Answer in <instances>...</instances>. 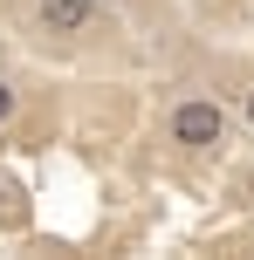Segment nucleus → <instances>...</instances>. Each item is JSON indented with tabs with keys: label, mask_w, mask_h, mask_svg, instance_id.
<instances>
[{
	"label": "nucleus",
	"mask_w": 254,
	"mask_h": 260,
	"mask_svg": "<svg viewBox=\"0 0 254 260\" xmlns=\"http://www.w3.org/2000/svg\"><path fill=\"white\" fill-rule=\"evenodd\" d=\"M220 137H227V110H220L213 96H186V103L172 110V144H186V151H213Z\"/></svg>",
	"instance_id": "f257e3e1"
},
{
	"label": "nucleus",
	"mask_w": 254,
	"mask_h": 260,
	"mask_svg": "<svg viewBox=\"0 0 254 260\" xmlns=\"http://www.w3.org/2000/svg\"><path fill=\"white\" fill-rule=\"evenodd\" d=\"M7 117H14V89L0 82V123H7Z\"/></svg>",
	"instance_id": "7ed1b4c3"
},
{
	"label": "nucleus",
	"mask_w": 254,
	"mask_h": 260,
	"mask_svg": "<svg viewBox=\"0 0 254 260\" xmlns=\"http://www.w3.org/2000/svg\"><path fill=\"white\" fill-rule=\"evenodd\" d=\"M247 123H254V89H247Z\"/></svg>",
	"instance_id": "20e7f679"
},
{
	"label": "nucleus",
	"mask_w": 254,
	"mask_h": 260,
	"mask_svg": "<svg viewBox=\"0 0 254 260\" xmlns=\"http://www.w3.org/2000/svg\"><path fill=\"white\" fill-rule=\"evenodd\" d=\"M96 0H41V27L48 35H90Z\"/></svg>",
	"instance_id": "f03ea898"
}]
</instances>
